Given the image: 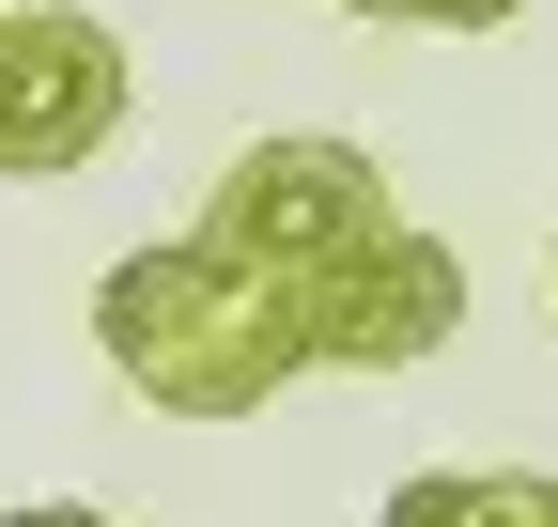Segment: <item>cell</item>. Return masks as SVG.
I'll list each match as a JSON object with an SVG mask.
<instances>
[{
  "label": "cell",
  "mask_w": 558,
  "mask_h": 527,
  "mask_svg": "<svg viewBox=\"0 0 558 527\" xmlns=\"http://www.w3.org/2000/svg\"><path fill=\"white\" fill-rule=\"evenodd\" d=\"M202 233H218L233 264H264L279 295H311L326 264H357L388 233V171L357 140H248L218 171V203H202Z\"/></svg>",
  "instance_id": "obj_2"
},
{
  "label": "cell",
  "mask_w": 558,
  "mask_h": 527,
  "mask_svg": "<svg viewBox=\"0 0 558 527\" xmlns=\"http://www.w3.org/2000/svg\"><path fill=\"white\" fill-rule=\"evenodd\" d=\"M94 357L156 419H264L279 388L311 372V326L218 233H156V248H124L109 280H94Z\"/></svg>",
  "instance_id": "obj_1"
},
{
  "label": "cell",
  "mask_w": 558,
  "mask_h": 527,
  "mask_svg": "<svg viewBox=\"0 0 558 527\" xmlns=\"http://www.w3.org/2000/svg\"><path fill=\"white\" fill-rule=\"evenodd\" d=\"M109 124H124V32L109 16H78V0L0 16V186L78 171Z\"/></svg>",
  "instance_id": "obj_4"
},
{
  "label": "cell",
  "mask_w": 558,
  "mask_h": 527,
  "mask_svg": "<svg viewBox=\"0 0 558 527\" xmlns=\"http://www.w3.org/2000/svg\"><path fill=\"white\" fill-rule=\"evenodd\" d=\"M341 16H373V32H512L527 0H341Z\"/></svg>",
  "instance_id": "obj_6"
},
{
  "label": "cell",
  "mask_w": 558,
  "mask_h": 527,
  "mask_svg": "<svg viewBox=\"0 0 558 527\" xmlns=\"http://www.w3.org/2000/svg\"><path fill=\"white\" fill-rule=\"evenodd\" d=\"M0 527H109L94 497H32V512H0Z\"/></svg>",
  "instance_id": "obj_7"
},
{
  "label": "cell",
  "mask_w": 558,
  "mask_h": 527,
  "mask_svg": "<svg viewBox=\"0 0 558 527\" xmlns=\"http://www.w3.org/2000/svg\"><path fill=\"white\" fill-rule=\"evenodd\" d=\"M388 527H558V481L543 466H418L388 497Z\"/></svg>",
  "instance_id": "obj_5"
},
{
  "label": "cell",
  "mask_w": 558,
  "mask_h": 527,
  "mask_svg": "<svg viewBox=\"0 0 558 527\" xmlns=\"http://www.w3.org/2000/svg\"><path fill=\"white\" fill-rule=\"evenodd\" d=\"M295 326H311V372H418V357H450V326H465V248L388 218L357 264H326L295 295Z\"/></svg>",
  "instance_id": "obj_3"
}]
</instances>
